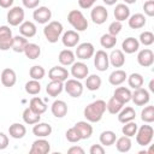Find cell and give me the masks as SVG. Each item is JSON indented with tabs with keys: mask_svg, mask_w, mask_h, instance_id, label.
I'll return each mask as SVG.
<instances>
[{
	"mask_svg": "<svg viewBox=\"0 0 154 154\" xmlns=\"http://www.w3.org/2000/svg\"><path fill=\"white\" fill-rule=\"evenodd\" d=\"M143 10L148 17H153L154 16V0H147L143 4Z\"/></svg>",
	"mask_w": 154,
	"mask_h": 154,
	"instance_id": "50",
	"label": "cell"
},
{
	"mask_svg": "<svg viewBox=\"0 0 154 154\" xmlns=\"http://www.w3.org/2000/svg\"><path fill=\"white\" fill-rule=\"evenodd\" d=\"M8 134L12 138H16V140H19V138H23L26 134V128L25 125L20 124V123H13L10 125L8 128Z\"/></svg>",
	"mask_w": 154,
	"mask_h": 154,
	"instance_id": "24",
	"label": "cell"
},
{
	"mask_svg": "<svg viewBox=\"0 0 154 154\" xmlns=\"http://www.w3.org/2000/svg\"><path fill=\"white\" fill-rule=\"evenodd\" d=\"M105 112H106V101L95 100L85 106L83 114L89 123H97L102 119Z\"/></svg>",
	"mask_w": 154,
	"mask_h": 154,
	"instance_id": "1",
	"label": "cell"
},
{
	"mask_svg": "<svg viewBox=\"0 0 154 154\" xmlns=\"http://www.w3.org/2000/svg\"><path fill=\"white\" fill-rule=\"evenodd\" d=\"M140 48V42L137 38L135 37H126L123 42H122V49L123 52H125L126 54H132L135 52H137Z\"/></svg>",
	"mask_w": 154,
	"mask_h": 154,
	"instance_id": "21",
	"label": "cell"
},
{
	"mask_svg": "<svg viewBox=\"0 0 154 154\" xmlns=\"http://www.w3.org/2000/svg\"><path fill=\"white\" fill-rule=\"evenodd\" d=\"M67 22L76 31H84L88 28V20L79 10H71L67 14Z\"/></svg>",
	"mask_w": 154,
	"mask_h": 154,
	"instance_id": "3",
	"label": "cell"
},
{
	"mask_svg": "<svg viewBox=\"0 0 154 154\" xmlns=\"http://www.w3.org/2000/svg\"><path fill=\"white\" fill-rule=\"evenodd\" d=\"M123 106H124L123 102H120L117 97L112 96V97L108 100V102L106 103V109H107L111 114H118L119 111L123 108Z\"/></svg>",
	"mask_w": 154,
	"mask_h": 154,
	"instance_id": "40",
	"label": "cell"
},
{
	"mask_svg": "<svg viewBox=\"0 0 154 154\" xmlns=\"http://www.w3.org/2000/svg\"><path fill=\"white\" fill-rule=\"evenodd\" d=\"M73 126H75V128L77 129V131L79 132L82 140H88V138L91 136V134H93V126L90 125V123H89L88 120H87V122H84V120L77 122Z\"/></svg>",
	"mask_w": 154,
	"mask_h": 154,
	"instance_id": "20",
	"label": "cell"
},
{
	"mask_svg": "<svg viewBox=\"0 0 154 154\" xmlns=\"http://www.w3.org/2000/svg\"><path fill=\"white\" fill-rule=\"evenodd\" d=\"M12 30L7 25H1L0 26V49L1 51H7L11 48L12 43Z\"/></svg>",
	"mask_w": 154,
	"mask_h": 154,
	"instance_id": "10",
	"label": "cell"
},
{
	"mask_svg": "<svg viewBox=\"0 0 154 154\" xmlns=\"http://www.w3.org/2000/svg\"><path fill=\"white\" fill-rule=\"evenodd\" d=\"M141 119L147 124L153 123L154 122V106L152 105L146 106L141 112Z\"/></svg>",
	"mask_w": 154,
	"mask_h": 154,
	"instance_id": "44",
	"label": "cell"
},
{
	"mask_svg": "<svg viewBox=\"0 0 154 154\" xmlns=\"http://www.w3.org/2000/svg\"><path fill=\"white\" fill-rule=\"evenodd\" d=\"M85 78H87L85 79V87H87L88 90L95 91V90H99L100 89L101 83H102L100 76H97V75H90V76H87Z\"/></svg>",
	"mask_w": 154,
	"mask_h": 154,
	"instance_id": "36",
	"label": "cell"
},
{
	"mask_svg": "<svg viewBox=\"0 0 154 154\" xmlns=\"http://www.w3.org/2000/svg\"><path fill=\"white\" fill-rule=\"evenodd\" d=\"M137 129H138L137 124H136L134 120H131V122L124 123V125H123V128H122V132H123V135H124V136L132 137V136H135V135H136Z\"/></svg>",
	"mask_w": 154,
	"mask_h": 154,
	"instance_id": "45",
	"label": "cell"
},
{
	"mask_svg": "<svg viewBox=\"0 0 154 154\" xmlns=\"http://www.w3.org/2000/svg\"><path fill=\"white\" fill-rule=\"evenodd\" d=\"M113 96L117 97L120 102L126 103L131 100V90L129 88H125V87H118V88H116Z\"/></svg>",
	"mask_w": 154,
	"mask_h": 154,
	"instance_id": "35",
	"label": "cell"
},
{
	"mask_svg": "<svg viewBox=\"0 0 154 154\" xmlns=\"http://www.w3.org/2000/svg\"><path fill=\"white\" fill-rule=\"evenodd\" d=\"M131 100L136 106H144L149 102L150 96L148 90L141 87V88L134 89V93H131Z\"/></svg>",
	"mask_w": 154,
	"mask_h": 154,
	"instance_id": "9",
	"label": "cell"
},
{
	"mask_svg": "<svg viewBox=\"0 0 154 154\" xmlns=\"http://www.w3.org/2000/svg\"><path fill=\"white\" fill-rule=\"evenodd\" d=\"M32 18L38 24H47L52 18V11L46 6H40L34 10Z\"/></svg>",
	"mask_w": 154,
	"mask_h": 154,
	"instance_id": "11",
	"label": "cell"
},
{
	"mask_svg": "<svg viewBox=\"0 0 154 154\" xmlns=\"http://www.w3.org/2000/svg\"><path fill=\"white\" fill-rule=\"evenodd\" d=\"M63 24L58 20H52L48 22L47 25L43 28V34L45 37L47 38L48 42L51 43H55L58 42V40L60 38V35L63 34Z\"/></svg>",
	"mask_w": 154,
	"mask_h": 154,
	"instance_id": "2",
	"label": "cell"
},
{
	"mask_svg": "<svg viewBox=\"0 0 154 154\" xmlns=\"http://www.w3.org/2000/svg\"><path fill=\"white\" fill-rule=\"evenodd\" d=\"M125 1V4H128V5H130V4H135L137 0H124Z\"/></svg>",
	"mask_w": 154,
	"mask_h": 154,
	"instance_id": "59",
	"label": "cell"
},
{
	"mask_svg": "<svg viewBox=\"0 0 154 154\" xmlns=\"http://www.w3.org/2000/svg\"><path fill=\"white\" fill-rule=\"evenodd\" d=\"M23 53L25 54V57H26L28 59L35 60V59H37V58L41 55V48H40V46L36 45V43L28 42L26 46H25V48H24V52H23Z\"/></svg>",
	"mask_w": 154,
	"mask_h": 154,
	"instance_id": "29",
	"label": "cell"
},
{
	"mask_svg": "<svg viewBox=\"0 0 154 154\" xmlns=\"http://www.w3.org/2000/svg\"><path fill=\"white\" fill-rule=\"evenodd\" d=\"M114 18L116 20L123 22L125 19H128L130 17V8L125 5V4H118L114 8Z\"/></svg>",
	"mask_w": 154,
	"mask_h": 154,
	"instance_id": "33",
	"label": "cell"
},
{
	"mask_svg": "<svg viewBox=\"0 0 154 154\" xmlns=\"http://www.w3.org/2000/svg\"><path fill=\"white\" fill-rule=\"evenodd\" d=\"M96 0H78V5L81 8H90L93 7V5L95 4Z\"/></svg>",
	"mask_w": 154,
	"mask_h": 154,
	"instance_id": "53",
	"label": "cell"
},
{
	"mask_svg": "<svg viewBox=\"0 0 154 154\" xmlns=\"http://www.w3.org/2000/svg\"><path fill=\"white\" fill-rule=\"evenodd\" d=\"M99 140H100V143H101L102 146L108 147V146L114 144V142H116V140H117V136H116V134H114L113 131L106 130V131H102V132H101Z\"/></svg>",
	"mask_w": 154,
	"mask_h": 154,
	"instance_id": "39",
	"label": "cell"
},
{
	"mask_svg": "<svg viewBox=\"0 0 154 154\" xmlns=\"http://www.w3.org/2000/svg\"><path fill=\"white\" fill-rule=\"evenodd\" d=\"M22 117H23L24 123L29 124V125H34V124H36V123H38L41 120V114H37L30 107H26L23 111V116Z\"/></svg>",
	"mask_w": 154,
	"mask_h": 154,
	"instance_id": "32",
	"label": "cell"
},
{
	"mask_svg": "<svg viewBox=\"0 0 154 154\" xmlns=\"http://www.w3.org/2000/svg\"><path fill=\"white\" fill-rule=\"evenodd\" d=\"M65 136H66V140H67L69 142H71V143H77V142H79V141L82 140L79 132L77 131V129H76L75 126L70 128V129L66 131Z\"/></svg>",
	"mask_w": 154,
	"mask_h": 154,
	"instance_id": "47",
	"label": "cell"
},
{
	"mask_svg": "<svg viewBox=\"0 0 154 154\" xmlns=\"http://www.w3.org/2000/svg\"><path fill=\"white\" fill-rule=\"evenodd\" d=\"M137 63L143 67H149L154 63V53L149 48H144L137 54Z\"/></svg>",
	"mask_w": 154,
	"mask_h": 154,
	"instance_id": "14",
	"label": "cell"
},
{
	"mask_svg": "<svg viewBox=\"0 0 154 154\" xmlns=\"http://www.w3.org/2000/svg\"><path fill=\"white\" fill-rule=\"evenodd\" d=\"M51 152V144L45 137H40L38 140L34 141L31 148L29 150L30 154H47Z\"/></svg>",
	"mask_w": 154,
	"mask_h": 154,
	"instance_id": "13",
	"label": "cell"
},
{
	"mask_svg": "<svg viewBox=\"0 0 154 154\" xmlns=\"http://www.w3.org/2000/svg\"><path fill=\"white\" fill-rule=\"evenodd\" d=\"M64 89L71 97H79L83 94V84L76 78H67L65 81Z\"/></svg>",
	"mask_w": 154,
	"mask_h": 154,
	"instance_id": "5",
	"label": "cell"
},
{
	"mask_svg": "<svg viewBox=\"0 0 154 154\" xmlns=\"http://www.w3.org/2000/svg\"><path fill=\"white\" fill-rule=\"evenodd\" d=\"M149 90L150 91H154V79H152L149 82Z\"/></svg>",
	"mask_w": 154,
	"mask_h": 154,
	"instance_id": "58",
	"label": "cell"
},
{
	"mask_svg": "<svg viewBox=\"0 0 154 154\" xmlns=\"http://www.w3.org/2000/svg\"><path fill=\"white\" fill-rule=\"evenodd\" d=\"M59 63L63 65V66H70L75 63V59H76V55L75 53L71 51V49H63L60 53H59Z\"/></svg>",
	"mask_w": 154,
	"mask_h": 154,
	"instance_id": "28",
	"label": "cell"
},
{
	"mask_svg": "<svg viewBox=\"0 0 154 154\" xmlns=\"http://www.w3.org/2000/svg\"><path fill=\"white\" fill-rule=\"evenodd\" d=\"M34 112H36L37 114H43L47 111V105L42 101V99H40L38 96H35L30 100V106H29Z\"/></svg>",
	"mask_w": 154,
	"mask_h": 154,
	"instance_id": "37",
	"label": "cell"
},
{
	"mask_svg": "<svg viewBox=\"0 0 154 154\" xmlns=\"http://www.w3.org/2000/svg\"><path fill=\"white\" fill-rule=\"evenodd\" d=\"M36 31H37L36 25L32 22H30V20H25V22H23L19 25V32H20V35L24 36V37H26V38L28 37H34L36 35Z\"/></svg>",
	"mask_w": 154,
	"mask_h": 154,
	"instance_id": "23",
	"label": "cell"
},
{
	"mask_svg": "<svg viewBox=\"0 0 154 154\" xmlns=\"http://www.w3.org/2000/svg\"><path fill=\"white\" fill-rule=\"evenodd\" d=\"M90 154H103L105 153V148L102 144H93L89 149Z\"/></svg>",
	"mask_w": 154,
	"mask_h": 154,
	"instance_id": "52",
	"label": "cell"
},
{
	"mask_svg": "<svg viewBox=\"0 0 154 154\" xmlns=\"http://www.w3.org/2000/svg\"><path fill=\"white\" fill-rule=\"evenodd\" d=\"M25 91L30 95H37L41 91V84L36 79H30L25 83Z\"/></svg>",
	"mask_w": 154,
	"mask_h": 154,
	"instance_id": "43",
	"label": "cell"
},
{
	"mask_svg": "<svg viewBox=\"0 0 154 154\" xmlns=\"http://www.w3.org/2000/svg\"><path fill=\"white\" fill-rule=\"evenodd\" d=\"M116 148L120 153H126L131 149V140L128 136H122L116 140Z\"/></svg>",
	"mask_w": 154,
	"mask_h": 154,
	"instance_id": "38",
	"label": "cell"
},
{
	"mask_svg": "<svg viewBox=\"0 0 154 154\" xmlns=\"http://www.w3.org/2000/svg\"><path fill=\"white\" fill-rule=\"evenodd\" d=\"M94 65H95L96 70H99L101 72H103L108 69V66H109L108 54L103 49H99V51H96V53H94Z\"/></svg>",
	"mask_w": 154,
	"mask_h": 154,
	"instance_id": "8",
	"label": "cell"
},
{
	"mask_svg": "<svg viewBox=\"0 0 154 154\" xmlns=\"http://www.w3.org/2000/svg\"><path fill=\"white\" fill-rule=\"evenodd\" d=\"M108 60L109 64L114 67H122L125 64V55L124 52L120 49H113L111 52V54L108 55Z\"/></svg>",
	"mask_w": 154,
	"mask_h": 154,
	"instance_id": "22",
	"label": "cell"
},
{
	"mask_svg": "<svg viewBox=\"0 0 154 154\" xmlns=\"http://www.w3.org/2000/svg\"><path fill=\"white\" fill-rule=\"evenodd\" d=\"M63 90H64V82H60V81H51L46 87L47 94L52 97L58 96Z\"/></svg>",
	"mask_w": 154,
	"mask_h": 154,
	"instance_id": "30",
	"label": "cell"
},
{
	"mask_svg": "<svg viewBox=\"0 0 154 154\" xmlns=\"http://www.w3.org/2000/svg\"><path fill=\"white\" fill-rule=\"evenodd\" d=\"M128 24L131 29H141L146 25V17L142 13H135L128 18Z\"/></svg>",
	"mask_w": 154,
	"mask_h": 154,
	"instance_id": "27",
	"label": "cell"
},
{
	"mask_svg": "<svg viewBox=\"0 0 154 154\" xmlns=\"http://www.w3.org/2000/svg\"><path fill=\"white\" fill-rule=\"evenodd\" d=\"M135 117H136V112L130 106H128L125 108H122L118 113V120L123 124L128 123V122H131V120H135Z\"/></svg>",
	"mask_w": 154,
	"mask_h": 154,
	"instance_id": "31",
	"label": "cell"
},
{
	"mask_svg": "<svg viewBox=\"0 0 154 154\" xmlns=\"http://www.w3.org/2000/svg\"><path fill=\"white\" fill-rule=\"evenodd\" d=\"M24 16H25V12H24L23 7L14 6V7L10 8V11L7 12V22L12 26L20 25L24 22Z\"/></svg>",
	"mask_w": 154,
	"mask_h": 154,
	"instance_id": "6",
	"label": "cell"
},
{
	"mask_svg": "<svg viewBox=\"0 0 154 154\" xmlns=\"http://www.w3.org/2000/svg\"><path fill=\"white\" fill-rule=\"evenodd\" d=\"M32 134L37 137H47L52 134V126L47 123H36L32 128Z\"/></svg>",
	"mask_w": 154,
	"mask_h": 154,
	"instance_id": "25",
	"label": "cell"
},
{
	"mask_svg": "<svg viewBox=\"0 0 154 154\" xmlns=\"http://www.w3.org/2000/svg\"><path fill=\"white\" fill-rule=\"evenodd\" d=\"M126 77H128L126 72H125L124 70H122V69H118V70H114V71L109 75L108 82H109V84L117 87V85H120L122 83H124L125 79H126Z\"/></svg>",
	"mask_w": 154,
	"mask_h": 154,
	"instance_id": "26",
	"label": "cell"
},
{
	"mask_svg": "<svg viewBox=\"0 0 154 154\" xmlns=\"http://www.w3.org/2000/svg\"><path fill=\"white\" fill-rule=\"evenodd\" d=\"M102 1H103L106 5H108V6H112V5H114V4H116L118 0H102Z\"/></svg>",
	"mask_w": 154,
	"mask_h": 154,
	"instance_id": "57",
	"label": "cell"
},
{
	"mask_svg": "<svg viewBox=\"0 0 154 154\" xmlns=\"http://www.w3.org/2000/svg\"><path fill=\"white\" fill-rule=\"evenodd\" d=\"M14 0H0V6L2 8H10Z\"/></svg>",
	"mask_w": 154,
	"mask_h": 154,
	"instance_id": "56",
	"label": "cell"
},
{
	"mask_svg": "<svg viewBox=\"0 0 154 154\" xmlns=\"http://www.w3.org/2000/svg\"><path fill=\"white\" fill-rule=\"evenodd\" d=\"M117 43V36H113L111 34H103L100 38V45L103 47V48H113Z\"/></svg>",
	"mask_w": 154,
	"mask_h": 154,
	"instance_id": "42",
	"label": "cell"
},
{
	"mask_svg": "<svg viewBox=\"0 0 154 154\" xmlns=\"http://www.w3.org/2000/svg\"><path fill=\"white\" fill-rule=\"evenodd\" d=\"M28 43V40L26 37L22 36V35H17V36H13L12 38V43H11V48L16 52V53H23L24 52V48Z\"/></svg>",
	"mask_w": 154,
	"mask_h": 154,
	"instance_id": "34",
	"label": "cell"
},
{
	"mask_svg": "<svg viewBox=\"0 0 154 154\" xmlns=\"http://www.w3.org/2000/svg\"><path fill=\"white\" fill-rule=\"evenodd\" d=\"M0 81L2 83L4 87L11 88L16 84L17 82V75L14 72V70L12 69H4L0 73Z\"/></svg>",
	"mask_w": 154,
	"mask_h": 154,
	"instance_id": "16",
	"label": "cell"
},
{
	"mask_svg": "<svg viewBox=\"0 0 154 154\" xmlns=\"http://www.w3.org/2000/svg\"><path fill=\"white\" fill-rule=\"evenodd\" d=\"M22 1H23L24 7L32 10V8L38 7V5H40V1H41V0H22Z\"/></svg>",
	"mask_w": 154,
	"mask_h": 154,
	"instance_id": "51",
	"label": "cell"
},
{
	"mask_svg": "<svg viewBox=\"0 0 154 154\" xmlns=\"http://www.w3.org/2000/svg\"><path fill=\"white\" fill-rule=\"evenodd\" d=\"M153 136H154L153 128L146 123V125H142L140 129H137V131H136V142L142 147L149 146V143L153 140Z\"/></svg>",
	"mask_w": 154,
	"mask_h": 154,
	"instance_id": "4",
	"label": "cell"
},
{
	"mask_svg": "<svg viewBox=\"0 0 154 154\" xmlns=\"http://www.w3.org/2000/svg\"><path fill=\"white\" fill-rule=\"evenodd\" d=\"M48 77L51 81H60L65 82L69 77V71L63 66H53L48 71Z\"/></svg>",
	"mask_w": 154,
	"mask_h": 154,
	"instance_id": "17",
	"label": "cell"
},
{
	"mask_svg": "<svg viewBox=\"0 0 154 154\" xmlns=\"http://www.w3.org/2000/svg\"><path fill=\"white\" fill-rule=\"evenodd\" d=\"M88 73H89V69L87 64H84L83 61H75L71 65V75L76 79H83L88 76Z\"/></svg>",
	"mask_w": 154,
	"mask_h": 154,
	"instance_id": "15",
	"label": "cell"
},
{
	"mask_svg": "<svg viewBox=\"0 0 154 154\" xmlns=\"http://www.w3.org/2000/svg\"><path fill=\"white\" fill-rule=\"evenodd\" d=\"M8 146V137L4 132L0 131V149H5Z\"/></svg>",
	"mask_w": 154,
	"mask_h": 154,
	"instance_id": "54",
	"label": "cell"
},
{
	"mask_svg": "<svg viewBox=\"0 0 154 154\" xmlns=\"http://www.w3.org/2000/svg\"><path fill=\"white\" fill-rule=\"evenodd\" d=\"M122 29H123L122 22L114 20V22H112V23L109 24V26H108V34H111V35H113V36H117V35L122 31Z\"/></svg>",
	"mask_w": 154,
	"mask_h": 154,
	"instance_id": "49",
	"label": "cell"
},
{
	"mask_svg": "<svg viewBox=\"0 0 154 154\" xmlns=\"http://www.w3.org/2000/svg\"><path fill=\"white\" fill-rule=\"evenodd\" d=\"M126 79H128V84H129V87H131L132 89L141 88V87L143 85V82H144L143 76H142L141 73H137V72L131 73L129 77H126Z\"/></svg>",
	"mask_w": 154,
	"mask_h": 154,
	"instance_id": "41",
	"label": "cell"
},
{
	"mask_svg": "<svg viewBox=\"0 0 154 154\" xmlns=\"http://www.w3.org/2000/svg\"><path fill=\"white\" fill-rule=\"evenodd\" d=\"M95 53V48L93 46V43L90 42H83L81 45L77 46L76 48V52H75V55L81 59V60H88L90 59Z\"/></svg>",
	"mask_w": 154,
	"mask_h": 154,
	"instance_id": "7",
	"label": "cell"
},
{
	"mask_svg": "<svg viewBox=\"0 0 154 154\" xmlns=\"http://www.w3.org/2000/svg\"><path fill=\"white\" fill-rule=\"evenodd\" d=\"M29 75L31 77V79H36V81H40L45 77L46 75V70L41 66V65H34L30 67L29 70Z\"/></svg>",
	"mask_w": 154,
	"mask_h": 154,
	"instance_id": "46",
	"label": "cell"
},
{
	"mask_svg": "<svg viewBox=\"0 0 154 154\" xmlns=\"http://www.w3.org/2000/svg\"><path fill=\"white\" fill-rule=\"evenodd\" d=\"M138 42L144 45V46H152L154 43V34L152 31H143V32H141Z\"/></svg>",
	"mask_w": 154,
	"mask_h": 154,
	"instance_id": "48",
	"label": "cell"
},
{
	"mask_svg": "<svg viewBox=\"0 0 154 154\" xmlns=\"http://www.w3.org/2000/svg\"><path fill=\"white\" fill-rule=\"evenodd\" d=\"M61 41H63V45L67 48L76 47L79 42V34L76 30H67L66 32H64Z\"/></svg>",
	"mask_w": 154,
	"mask_h": 154,
	"instance_id": "18",
	"label": "cell"
},
{
	"mask_svg": "<svg viewBox=\"0 0 154 154\" xmlns=\"http://www.w3.org/2000/svg\"><path fill=\"white\" fill-rule=\"evenodd\" d=\"M67 153L69 154H84V149L79 146H72L71 148H69Z\"/></svg>",
	"mask_w": 154,
	"mask_h": 154,
	"instance_id": "55",
	"label": "cell"
},
{
	"mask_svg": "<svg viewBox=\"0 0 154 154\" xmlns=\"http://www.w3.org/2000/svg\"><path fill=\"white\" fill-rule=\"evenodd\" d=\"M51 111L55 118H64L67 114V105L63 100H55L52 103Z\"/></svg>",
	"mask_w": 154,
	"mask_h": 154,
	"instance_id": "19",
	"label": "cell"
},
{
	"mask_svg": "<svg viewBox=\"0 0 154 154\" xmlns=\"http://www.w3.org/2000/svg\"><path fill=\"white\" fill-rule=\"evenodd\" d=\"M107 17H108V12H107L106 7L102 6V5L94 6L93 10H91V12H90V18H91V20H93L95 24H97V25L103 24V23L106 22Z\"/></svg>",
	"mask_w": 154,
	"mask_h": 154,
	"instance_id": "12",
	"label": "cell"
}]
</instances>
